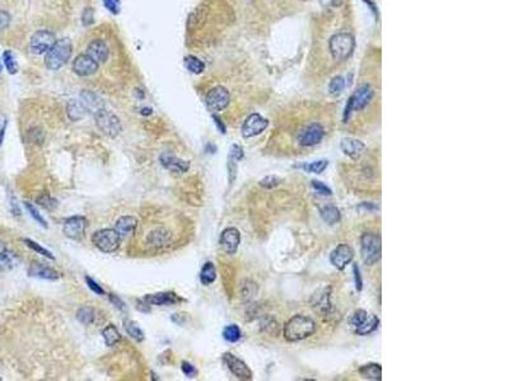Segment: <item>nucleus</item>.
Instances as JSON below:
<instances>
[{"instance_id": "1", "label": "nucleus", "mask_w": 509, "mask_h": 381, "mask_svg": "<svg viewBox=\"0 0 509 381\" xmlns=\"http://www.w3.org/2000/svg\"><path fill=\"white\" fill-rule=\"evenodd\" d=\"M316 332L315 320L306 315H294L284 327V338L288 342H298L311 337Z\"/></svg>"}, {"instance_id": "2", "label": "nucleus", "mask_w": 509, "mask_h": 381, "mask_svg": "<svg viewBox=\"0 0 509 381\" xmlns=\"http://www.w3.org/2000/svg\"><path fill=\"white\" fill-rule=\"evenodd\" d=\"M73 46L70 40L61 38L54 43L51 49L45 55V65L50 70H59L63 68L72 57Z\"/></svg>"}, {"instance_id": "3", "label": "nucleus", "mask_w": 509, "mask_h": 381, "mask_svg": "<svg viewBox=\"0 0 509 381\" xmlns=\"http://www.w3.org/2000/svg\"><path fill=\"white\" fill-rule=\"evenodd\" d=\"M361 253L366 265H376L382 254L381 236L375 233H364L361 238Z\"/></svg>"}, {"instance_id": "4", "label": "nucleus", "mask_w": 509, "mask_h": 381, "mask_svg": "<svg viewBox=\"0 0 509 381\" xmlns=\"http://www.w3.org/2000/svg\"><path fill=\"white\" fill-rule=\"evenodd\" d=\"M378 324H380V319L373 314H369L368 311L363 310V309L355 310L352 318H350V325L358 336L371 334L377 329Z\"/></svg>"}, {"instance_id": "5", "label": "nucleus", "mask_w": 509, "mask_h": 381, "mask_svg": "<svg viewBox=\"0 0 509 381\" xmlns=\"http://www.w3.org/2000/svg\"><path fill=\"white\" fill-rule=\"evenodd\" d=\"M373 95H375V91L371 86L368 84H364V86L358 87L357 91L352 94V97L349 98V102H348V105L345 108V113H344V122L349 120L350 113L355 111H361V109L366 108L367 104H368L371 100H372Z\"/></svg>"}, {"instance_id": "6", "label": "nucleus", "mask_w": 509, "mask_h": 381, "mask_svg": "<svg viewBox=\"0 0 509 381\" xmlns=\"http://www.w3.org/2000/svg\"><path fill=\"white\" fill-rule=\"evenodd\" d=\"M120 238L115 229H102L93 234L92 243L103 253H114L120 247Z\"/></svg>"}, {"instance_id": "7", "label": "nucleus", "mask_w": 509, "mask_h": 381, "mask_svg": "<svg viewBox=\"0 0 509 381\" xmlns=\"http://www.w3.org/2000/svg\"><path fill=\"white\" fill-rule=\"evenodd\" d=\"M354 38L349 33H338L330 40V51L336 60H345L354 51Z\"/></svg>"}, {"instance_id": "8", "label": "nucleus", "mask_w": 509, "mask_h": 381, "mask_svg": "<svg viewBox=\"0 0 509 381\" xmlns=\"http://www.w3.org/2000/svg\"><path fill=\"white\" fill-rule=\"evenodd\" d=\"M95 120L97 123L98 128L102 131L103 134L110 137H116L123 130L120 120L116 114L112 112L106 111L105 108L100 109L95 113Z\"/></svg>"}, {"instance_id": "9", "label": "nucleus", "mask_w": 509, "mask_h": 381, "mask_svg": "<svg viewBox=\"0 0 509 381\" xmlns=\"http://www.w3.org/2000/svg\"><path fill=\"white\" fill-rule=\"evenodd\" d=\"M205 102L208 108L212 109V111H223V109L228 107L229 102H231V95H229V92L224 87L218 86L215 88L210 89L209 93L206 94Z\"/></svg>"}, {"instance_id": "10", "label": "nucleus", "mask_w": 509, "mask_h": 381, "mask_svg": "<svg viewBox=\"0 0 509 381\" xmlns=\"http://www.w3.org/2000/svg\"><path fill=\"white\" fill-rule=\"evenodd\" d=\"M56 42L55 34L46 29L37 31L31 38V51L34 55L46 54Z\"/></svg>"}, {"instance_id": "11", "label": "nucleus", "mask_w": 509, "mask_h": 381, "mask_svg": "<svg viewBox=\"0 0 509 381\" xmlns=\"http://www.w3.org/2000/svg\"><path fill=\"white\" fill-rule=\"evenodd\" d=\"M223 361L229 369V371L237 379H240V380H251L252 379V371L250 370V367L247 366L246 362L238 359L237 356H235L233 353H224Z\"/></svg>"}, {"instance_id": "12", "label": "nucleus", "mask_w": 509, "mask_h": 381, "mask_svg": "<svg viewBox=\"0 0 509 381\" xmlns=\"http://www.w3.org/2000/svg\"><path fill=\"white\" fill-rule=\"evenodd\" d=\"M267 125H269V121L263 118L261 114L252 113L251 116L247 117V120L245 121L244 126H242V135L246 139L257 136L266 130Z\"/></svg>"}, {"instance_id": "13", "label": "nucleus", "mask_w": 509, "mask_h": 381, "mask_svg": "<svg viewBox=\"0 0 509 381\" xmlns=\"http://www.w3.org/2000/svg\"><path fill=\"white\" fill-rule=\"evenodd\" d=\"M354 258V251L348 244H339L330 254V262L338 270H344Z\"/></svg>"}, {"instance_id": "14", "label": "nucleus", "mask_w": 509, "mask_h": 381, "mask_svg": "<svg viewBox=\"0 0 509 381\" xmlns=\"http://www.w3.org/2000/svg\"><path fill=\"white\" fill-rule=\"evenodd\" d=\"M98 65L100 64L95 59H92L88 54H82L75 57L72 68L73 71L79 77H89L98 70Z\"/></svg>"}, {"instance_id": "15", "label": "nucleus", "mask_w": 509, "mask_h": 381, "mask_svg": "<svg viewBox=\"0 0 509 381\" xmlns=\"http://www.w3.org/2000/svg\"><path fill=\"white\" fill-rule=\"evenodd\" d=\"M325 136V130L320 123H312L307 126L299 134L298 141L302 146H315L322 141Z\"/></svg>"}, {"instance_id": "16", "label": "nucleus", "mask_w": 509, "mask_h": 381, "mask_svg": "<svg viewBox=\"0 0 509 381\" xmlns=\"http://www.w3.org/2000/svg\"><path fill=\"white\" fill-rule=\"evenodd\" d=\"M87 228V219L83 216L69 217L64 224L63 231L65 236L73 240H80L84 236Z\"/></svg>"}, {"instance_id": "17", "label": "nucleus", "mask_w": 509, "mask_h": 381, "mask_svg": "<svg viewBox=\"0 0 509 381\" xmlns=\"http://www.w3.org/2000/svg\"><path fill=\"white\" fill-rule=\"evenodd\" d=\"M241 243V234L236 228H227L222 233L219 244L227 254H235Z\"/></svg>"}, {"instance_id": "18", "label": "nucleus", "mask_w": 509, "mask_h": 381, "mask_svg": "<svg viewBox=\"0 0 509 381\" xmlns=\"http://www.w3.org/2000/svg\"><path fill=\"white\" fill-rule=\"evenodd\" d=\"M340 148L345 155L352 158L353 160H357L362 157L363 151L366 150V145L361 140L354 139V137H344L341 139Z\"/></svg>"}, {"instance_id": "19", "label": "nucleus", "mask_w": 509, "mask_h": 381, "mask_svg": "<svg viewBox=\"0 0 509 381\" xmlns=\"http://www.w3.org/2000/svg\"><path fill=\"white\" fill-rule=\"evenodd\" d=\"M159 160L164 168L168 169V171L176 172V173H186L190 168L189 162L180 159V158L168 153L162 154L159 157Z\"/></svg>"}, {"instance_id": "20", "label": "nucleus", "mask_w": 509, "mask_h": 381, "mask_svg": "<svg viewBox=\"0 0 509 381\" xmlns=\"http://www.w3.org/2000/svg\"><path fill=\"white\" fill-rule=\"evenodd\" d=\"M146 305H154V306H163V305H173L181 301L176 293L173 292H159L153 295H146L144 297Z\"/></svg>"}, {"instance_id": "21", "label": "nucleus", "mask_w": 509, "mask_h": 381, "mask_svg": "<svg viewBox=\"0 0 509 381\" xmlns=\"http://www.w3.org/2000/svg\"><path fill=\"white\" fill-rule=\"evenodd\" d=\"M29 276L32 277H37V279L42 280H50V281H55V280L59 279V272L55 271L54 268L47 267V266L42 265V263H38V262H32V265L29 266L28 270Z\"/></svg>"}, {"instance_id": "22", "label": "nucleus", "mask_w": 509, "mask_h": 381, "mask_svg": "<svg viewBox=\"0 0 509 381\" xmlns=\"http://www.w3.org/2000/svg\"><path fill=\"white\" fill-rule=\"evenodd\" d=\"M87 54L98 64L105 63L109 57V46L102 40H93L87 47Z\"/></svg>"}, {"instance_id": "23", "label": "nucleus", "mask_w": 509, "mask_h": 381, "mask_svg": "<svg viewBox=\"0 0 509 381\" xmlns=\"http://www.w3.org/2000/svg\"><path fill=\"white\" fill-rule=\"evenodd\" d=\"M80 103L83 104L87 112L95 114L96 112L103 108V102L97 94L91 91H83L80 94Z\"/></svg>"}, {"instance_id": "24", "label": "nucleus", "mask_w": 509, "mask_h": 381, "mask_svg": "<svg viewBox=\"0 0 509 381\" xmlns=\"http://www.w3.org/2000/svg\"><path fill=\"white\" fill-rule=\"evenodd\" d=\"M137 228V220L134 216H123L115 224V230L118 231L119 235L126 238L131 236Z\"/></svg>"}, {"instance_id": "25", "label": "nucleus", "mask_w": 509, "mask_h": 381, "mask_svg": "<svg viewBox=\"0 0 509 381\" xmlns=\"http://www.w3.org/2000/svg\"><path fill=\"white\" fill-rule=\"evenodd\" d=\"M171 240V233L163 228L155 229L148 236V244L153 248H162Z\"/></svg>"}, {"instance_id": "26", "label": "nucleus", "mask_w": 509, "mask_h": 381, "mask_svg": "<svg viewBox=\"0 0 509 381\" xmlns=\"http://www.w3.org/2000/svg\"><path fill=\"white\" fill-rule=\"evenodd\" d=\"M320 215H321V217H322L323 221L327 222L329 225L338 224L341 219L340 210H339L336 206H332V205H327V206H323V207H321Z\"/></svg>"}, {"instance_id": "27", "label": "nucleus", "mask_w": 509, "mask_h": 381, "mask_svg": "<svg viewBox=\"0 0 509 381\" xmlns=\"http://www.w3.org/2000/svg\"><path fill=\"white\" fill-rule=\"evenodd\" d=\"M359 375L367 380H382V367L378 364L364 365L359 369Z\"/></svg>"}, {"instance_id": "28", "label": "nucleus", "mask_w": 509, "mask_h": 381, "mask_svg": "<svg viewBox=\"0 0 509 381\" xmlns=\"http://www.w3.org/2000/svg\"><path fill=\"white\" fill-rule=\"evenodd\" d=\"M66 113H68L69 118L72 121H79L82 118H84L87 111L83 107V104L80 103V100H70L66 105Z\"/></svg>"}, {"instance_id": "29", "label": "nucleus", "mask_w": 509, "mask_h": 381, "mask_svg": "<svg viewBox=\"0 0 509 381\" xmlns=\"http://www.w3.org/2000/svg\"><path fill=\"white\" fill-rule=\"evenodd\" d=\"M102 337L105 339V343L109 347H114L115 344H118L119 342L121 341V334L118 330V328L115 327L114 324L107 325L105 329L102 330Z\"/></svg>"}, {"instance_id": "30", "label": "nucleus", "mask_w": 509, "mask_h": 381, "mask_svg": "<svg viewBox=\"0 0 509 381\" xmlns=\"http://www.w3.org/2000/svg\"><path fill=\"white\" fill-rule=\"evenodd\" d=\"M217 279V270H215L214 263L212 262H206L205 265L203 266L200 272V281L201 284L208 286V285L213 284Z\"/></svg>"}, {"instance_id": "31", "label": "nucleus", "mask_w": 509, "mask_h": 381, "mask_svg": "<svg viewBox=\"0 0 509 381\" xmlns=\"http://www.w3.org/2000/svg\"><path fill=\"white\" fill-rule=\"evenodd\" d=\"M124 328H125L126 333L131 337L132 339L137 342H141L144 339V333L143 330L140 329V327L137 325L136 321L134 320H124Z\"/></svg>"}, {"instance_id": "32", "label": "nucleus", "mask_w": 509, "mask_h": 381, "mask_svg": "<svg viewBox=\"0 0 509 381\" xmlns=\"http://www.w3.org/2000/svg\"><path fill=\"white\" fill-rule=\"evenodd\" d=\"M18 265V258L14 253L5 251L0 256V270L9 271Z\"/></svg>"}, {"instance_id": "33", "label": "nucleus", "mask_w": 509, "mask_h": 381, "mask_svg": "<svg viewBox=\"0 0 509 381\" xmlns=\"http://www.w3.org/2000/svg\"><path fill=\"white\" fill-rule=\"evenodd\" d=\"M77 318H78V320L82 323V324L89 325V324H92L93 321H95L96 311L89 306L80 307L77 313Z\"/></svg>"}, {"instance_id": "34", "label": "nucleus", "mask_w": 509, "mask_h": 381, "mask_svg": "<svg viewBox=\"0 0 509 381\" xmlns=\"http://www.w3.org/2000/svg\"><path fill=\"white\" fill-rule=\"evenodd\" d=\"M185 65H186V69L194 74H201L204 70H205V64L198 59L196 56H187L185 59Z\"/></svg>"}, {"instance_id": "35", "label": "nucleus", "mask_w": 509, "mask_h": 381, "mask_svg": "<svg viewBox=\"0 0 509 381\" xmlns=\"http://www.w3.org/2000/svg\"><path fill=\"white\" fill-rule=\"evenodd\" d=\"M223 337L226 341L231 342V343H236V342L240 341L241 337H242V332H241L238 325L236 324L227 325L223 330Z\"/></svg>"}, {"instance_id": "36", "label": "nucleus", "mask_w": 509, "mask_h": 381, "mask_svg": "<svg viewBox=\"0 0 509 381\" xmlns=\"http://www.w3.org/2000/svg\"><path fill=\"white\" fill-rule=\"evenodd\" d=\"M327 165H329V162L322 159V160H317V162L309 163V164H300V165H298V168L304 169V171L309 172V173L320 174L327 168Z\"/></svg>"}, {"instance_id": "37", "label": "nucleus", "mask_w": 509, "mask_h": 381, "mask_svg": "<svg viewBox=\"0 0 509 381\" xmlns=\"http://www.w3.org/2000/svg\"><path fill=\"white\" fill-rule=\"evenodd\" d=\"M3 61H4V65H5L6 70L9 71V74H15L18 70V65H17V61H15V57L14 55H13V52L11 51H5L3 54Z\"/></svg>"}, {"instance_id": "38", "label": "nucleus", "mask_w": 509, "mask_h": 381, "mask_svg": "<svg viewBox=\"0 0 509 381\" xmlns=\"http://www.w3.org/2000/svg\"><path fill=\"white\" fill-rule=\"evenodd\" d=\"M37 203L40 206H42L45 210H49V211H52L55 210V208L57 207V201L55 198H52L50 194L47 193H43L41 194L40 197L37 198Z\"/></svg>"}, {"instance_id": "39", "label": "nucleus", "mask_w": 509, "mask_h": 381, "mask_svg": "<svg viewBox=\"0 0 509 381\" xmlns=\"http://www.w3.org/2000/svg\"><path fill=\"white\" fill-rule=\"evenodd\" d=\"M24 207L27 208V211H28V212H29V215H31V216L33 217V219L36 220V221H37L38 224H40L41 226H42V228H47V226H49L47 221H46V220L43 219L42 216H41V213L38 212L37 208L34 207V206L32 205L31 202H24Z\"/></svg>"}, {"instance_id": "40", "label": "nucleus", "mask_w": 509, "mask_h": 381, "mask_svg": "<svg viewBox=\"0 0 509 381\" xmlns=\"http://www.w3.org/2000/svg\"><path fill=\"white\" fill-rule=\"evenodd\" d=\"M24 243H26V244L28 245L29 248H31L32 251L37 252V253H38V254H41V256L47 257V258H50V259H55V257L52 256L51 252L47 251V249H45V248H43V247H41L40 244H37V243L33 242V240H31V239H24Z\"/></svg>"}, {"instance_id": "41", "label": "nucleus", "mask_w": 509, "mask_h": 381, "mask_svg": "<svg viewBox=\"0 0 509 381\" xmlns=\"http://www.w3.org/2000/svg\"><path fill=\"white\" fill-rule=\"evenodd\" d=\"M345 88V80L343 77H335L330 83V93L331 94H340L343 89Z\"/></svg>"}, {"instance_id": "42", "label": "nucleus", "mask_w": 509, "mask_h": 381, "mask_svg": "<svg viewBox=\"0 0 509 381\" xmlns=\"http://www.w3.org/2000/svg\"><path fill=\"white\" fill-rule=\"evenodd\" d=\"M313 306H315V309H318V310L322 309L323 313H327V309L330 307V296L327 295L326 291L323 292V295L317 296L316 305H313Z\"/></svg>"}, {"instance_id": "43", "label": "nucleus", "mask_w": 509, "mask_h": 381, "mask_svg": "<svg viewBox=\"0 0 509 381\" xmlns=\"http://www.w3.org/2000/svg\"><path fill=\"white\" fill-rule=\"evenodd\" d=\"M244 158V149L241 148L240 145H232L231 146V150H229V160H233V162H240L241 159Z\"/></svg>"}, {"instance_id": "44", "label": "nucleus", "mask_w": 509, "mask_h": 381, "mask_svg": "<svg viewBox=\"0 0 509 381\" xmlns=\"http://www.w3.org/2000/svg\"><path fill=\"white\" fill-rule=\"evenodd\" d=\"M312 187L315 188L317 193L323 194V196H331L332 194V190L325 183L320 182V181H312Z\"/></svg>"}, {"instance_id": "45", "label": "nucleus", "mask_w": 509, "mask_h": 381, "mask_svg": "<svg viewBox=\"0 0 509 381\" xmlns=\"http://www.w3.org/2000/svg\"><path fill=\"white\" fill-rule=\"evenodd\" d=\"M279 183H280L279 178H276V177H274V176L265 177L263 180L260 181V186L263 188H274V187H276Z\"/></svg>"}, {"instance_id": "46", "label": "nucleus", "mask_w": 509, "mask_h": 381, "mask_svg": "<svg viewBox=\"0 0 509 381\" xmlns=\"http://www.w3.org/2000/svg\"><path fill=\"white\" fill-rule=\"evenodd\" d=\"M103 4L111 11L112 14H119V11H120V0H103Z\"/></svg>"}, {"instance_id": "47", "label": "nucleus", "mask_w": 509, "mask_h": 381, "mask_svg": "<svg viewBox=\"0 0 509 381\" xmlns=\"http://www.w3.org/2000/svg\"><path fill=\"white\" fill-rule=\"evenodd\" d=\"M353 272H354V282H355V288L358 291H362L363 288V279H362L361 270L358 267V265L353 266Z\"/></svg>"}, {"instance_id": "48", "label": "nucleus", "mask_w": 509, "mask_h": 381, "mask_svg": "<svg viewBox=\"0 0 509 381\" xmlns=\"http://www.w3.org/2000/svg\"><path fill=\"white\" fill-rule=\"evenodd\" d=\"M181 369H182V373L185 374L187 378H195V376L198 375V370H196V369H195L191 364H189V362H186V361L182 362V366H181Z\"/></svg>"}, {"instance_id": "49", "label": "nucleus", "mask_w": 509, "mask_h": 381, "mask_svg": "<svg viewBox=\"0 0 509 381\" xmlns=\"http://www.w3.org/2000/svg\"><path fill=\"white\" fill-rule=\"evenodd\" d=\"M10 24V14L5 10H0V31L6 29Z\"/></svg>"}, {"instance_id": "50", "label": "nucleus", "mask_w": 509, "mask_h": 381, "mask_svg": "<svg viewBox=\"0 0 509 381\" xmlns=\"http://www.w3.org/2000/svg\"><path fill=\"white\" fill-rule=\"evenodd\" d=\"M82 20H83L84 26H91L95 18H93V9L92 8H86L83 11V15H82Z\"/></svg>"}, {"instance_id": "51", "label": "nucleus", "mask_w": 509, "mask_h": 381, "mask_svg": "<svg viewBox=\"0 0 509 381\" xmlns=\"http://www.w3.org/2000/svg\"><path fill=\"white\" fill-rule=\"evenodd\" d=\"M86 281H87V285H88V287L91 288V290L93 291V292L98 293V295H103V293H105L103 288L101 287V286L97 284V282L93 281V280H92L91 277H86Z\"/></svg>"}, {"instance_id": "52", "label": "nucleus", "mask_w": 509, "mask_h": 381, "mask_svg": "<svg viewBox=\"0 0 509 381\" xmlns=\"http://www.w3.org/2000/svg\"><path fill=\"white\" fill-rule=\"evenodd\" d=\"M110 300H111L112 304H114L115 307H116V309H119V310H125L126 309L125 302H124L120 297H118L116 295H114V293H110Z\"/></svg>"}, {"instance_id": "53", "label": "nucleus", "mask_w": 509, "mask_h": 381, "mask_svg": "<svg viewBox=\"0 0 509 381\" xmlns=\"http://www.w3.org/2000/svg\"><path fill=\"white\" fill-rule=\"evenodd\" d=\"M5 130H6V120L4 118V117H1V118H0V146H1V144H3L4 135H5Z\"/></svg>"}, {"instance_id": "54", "label": "nucleus", "mask_w": 509, "mask_h": 381, "mask_svg": "<svg viewBox=\"0 0 509 381\" xmlns=\"http://www.w3.org/2000/svg\"><path fill=\"white\" fill-rule=\"evenodd\" d=\"M213 120L215 121V125H217L218 130L221 131L222 134H226V126H224V123L222 122L221 118H219V117H217V116H213Z\"/></svg>"}, {"instance_id": "55", "label": "nucleus", "mask_w": 509, "mask_h": 381, "mask_svg": "<svg viewBox=\"0 0 509 381\" xmlns=\"http://www.w3.org/2000/svg\"><path fill=\"white\" fill-rule=\"evenodd\" d=\"M5 251H6L5 244H4V243L1 242V240H0V256H1V254H3Z\"/></svg>"}, {"instance_id": "56", "label": "nucleus", "mask_w": 509, "mask_h": 381, "mask_svg": "<svg viewBox=\"0 0 509 381\" xmlns=\"http://www.w3.org/2000/svg\"><path fill=\"white\" fill-rule=\"evenodd\" d=\"M152 113V108H143L141 109V114H144V116H148V114Z\"/></svg>"}, {"instance_id": "57", "label": "nucleus", "mask_w": 509, "mask_h": 381, "mask_svg": "<svg viewBox=\"0 0 509 381\" xmlns=\"http://www.w3.org/2000/svg\"><path fill=\"white\" fill-rule=\"evenodd\" d=\"M0 73H1V63H0Z\"/></svg>"}]
</instances>
